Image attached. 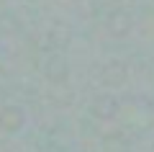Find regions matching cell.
Returning <instances> with one entry per match:
<instances>
[{
	"label": "cell",
	"instance_id": "6da1fadb",
	"mask_svg": "<svg viewBox=\"0 0 154 152\" xmlns=\"http://www.w3.org/2000/svg\"><path fill=\"white\" fill-rule=\"evenodd\" d=\"M26 126V111L16 103H5L0 106V131L5 134H18Z\"/></svg>",
	"mask_w": 154,
	"mask_h": 152
},
{
	"label": "cell",
	"instance_id": "7a4b0ae2",
	"mask_svg": "<svg viewBox=\"0 0 154 152\" xmlns=\"http://www.w3.org/2000/svg\"><path fill=\"white\" fill-rule=\"evenodd\" d=\"M44 77L54 85H64L67 77H69V62H67L64 54H49L44 60V67H41Z\"/></svg>",
	"mask_w": 154,
	"mask_h": 152
},
{
	"label": "cell",
	"instance_id": "3957f363",
	"mask_svg": "<svg viewBox=\"0 0 154 152\" xmlns=\"http://www.w3.org/2000/svg\"><path fill=\"white\" fill-rule=\"evenodd\" d=\"M118 108H121V103H118V98L110 95V93H100L98 98H93V103H90V114L95 116V119L100 121H110L118 116Z\"/></svg>",
	"mask_w": 154,
	"mask_h": 152
},
{
	"label": "cell",
	"instance_id": "277c9868",
	"mask_svg": "<svg viewBox=\"0 0 154 152\" xmlns=\"http://www.w3.org/2000/svg\"><path fill=\"white\" fill-rule=\"evenodd\" d=\"M105 28H108V34H113V36H128L131 34V16L123 11H116L108 16V21H105Z\"/></svg>",
	"mask_w": 154,
	"mask_h": 152
},
{
	"label": "cell",
	"instance_id": "5b68a950",
	"mask_svg": "<svg viewBox=\"0 0 154 152\" xmlns=\"http://www.w3.org/2000/svg\"><path fill=\"white\" fill-rule=\"evenodd\" d=\"M100 80H103L105 85H121V82H126V67L118 65V62L105 65V67H103V75H100Z\"/></svg>",
	"mask_w": 154,
	"mask_h": 152
}]
</instances>
